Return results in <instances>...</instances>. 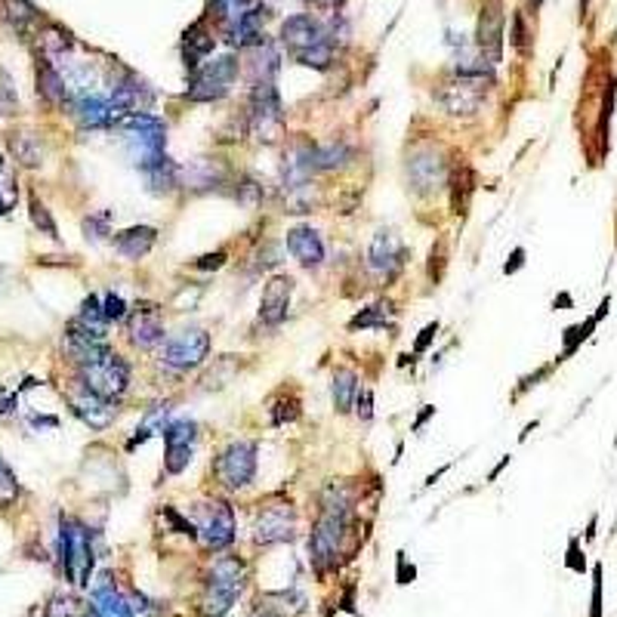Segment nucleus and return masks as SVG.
Wrapping results in <instances>:
<instances>
[{
	"label": "nucleus",
	"mask_w": 617,
	"mask_h": 617,
	"mask_svg": "<svg viewBox=\"0 0 617 617\" xmlns=\"http://www.w3.org/2000/svg\"><path fill=\"white\" fill-rule=\"evenodd\" d=\"M244 581H247V571H244L241 559L235 555H219L213 562L207 583L201 593V614L204 617H226L232 612V605L238 602Z\"/></svg>",
	"instance_id": "nucleus-1"
},
{
	"label": "nucleus",
	"mask_w": 617,
	"mask_h": 617,
	"mask_svg": "<svg viewBox=\"0 0 617 617\" xmlns=\"http://www.w3.org/2000/svg\"><path fill=\"white\" fill-rule=\"evenodd\" d=\"M93 540H90L87 525L63 516L59 519V562H63L68 583L87 586L90 574H93Z\"/></svg>",
	"instance_id": "nucleus-2"
},
{
	"label": "nucleus",
	"mask_w": 617,
	"mask_h": 617,
	"mask_svg": "<svg viewBox=\"0 0 617 617\" xmlns=\"http://www.w3.org/2000/svg\"><path fill=\"white\" fill-rule=\"evenodd\" d=\"M247 127L265 146H275L284 136V111H281V99L275 83H254V96H250Z\"/></svg>",
	"instance_id": "nucleus-3"
},
{
	"label": "nucleus",
	"mask_w": 617,
	"mask_h": 617,
	"mask_svg": "<svg viewBox=\"0 0 617 617\" xmlns=\"http://www.w3.org/2000/svg\"><path fill=\"white\" fill-rule=\"evenodd\" d=\"M346 531H349V513L322 506V516H318L315 531H312V540H309L312 565H315L318 571H327V568L337 565V553L342 546Z\"/></svg>",
	"instance_id": "nucleus-4"
},
{
	"label": "nucleus",
	"mask_w": 617,
	"mask_h": 617,
	"mask_svg": "<svg viewBox=\"0 0 617 617\" xmlns=\"http://www.w3.org/2000/svg\"><path fill=\"white\" fill-rule=\"evenodd\" d=\"M235 81H238V59H235L232 53H226V56L198 68L186 96L192 99V102H219V99L228 96Z\"/></svg>",
	"instance_id": "nucleus-5"
},
{
	"label": "nucleus",
	"mask_w": 617,
	"mask_h": 617,
	"mask_svg": "<svg viewBox=\"0 0 617 617\" xmlns=\"http://www.w3.org/2000/svg\"><path fill=\"white\" fill-rule=\"evenodd\" d=\"M213 476L226 491L247 487L256 476V441H232L213 460Z\"/></svg>",
	"instance_id": "nucleus-6"
},
{
	"label": "nucleus",
	"mask_w": 617,
	"mask_h": 617,
	"mask_svg": "<svg viewBox=\"0 0 617 617\" xmlns=\"http://www.w3.org/2000/svg\"><path fill=\"white\" fill-rule=\"evenodd\" d=\"M81 374V386L96 395H102V399H121L127 390V383H130V371H127V364L121 362L118 355L109 352L102 355L99 362H90V364H81L78 368Z\"/></svg>",
	"instance_id": "nucleus-7"
},
{
	"label": "nucleus",
	"mask_w": 617,
	"mask_h": 617,
	"mask_svg": "<svg viewBox=\"0 0 617 617\" xmlns=\"http://www.w3.org/2000/svg\"><path fill=\"white\" fill-rule=\"evenodd\" d=\"M195 531L207 550L219 553L235 544V513L226 500H207L195 513Z\"/></svg>",
	"instance_id": "nucleus-8"
},
{
	"label": "nucleus",
	"mask_w": 617,
	"mask_h": 617,
	"mask_svg": "<svg viewBox=\"0 0 617 617\" xmlns=\"http://www.w3.org/2000/svg\"><path fill=\"white\" fill-rule=\"evenodd\" d=\"M207 355H210V333L201 331V327H192V331H182L164 342L161 362L170 371L188 374V371L201 368V364L207 362Z\"/></svg>",
	"instance_id": "nucleus-9"
},
{
	"label": "nucleus",
	"mask_w": 617,
	"mask_h": 617,
	"mask_svg": "<svg viewBox=\"0 0 617 617\" xmlns=\"http://www.w3.org/2000/svg\"><path fill=\"white\" fill-rule=\"evenodd\" d=\"M198 441V423L195 420H173L164 429V472L179 476L192 463Z\"/></svg>",
	"instance_id": "nucleus-10"
},
{
	"label": "nucleus",
	"mask_w": 617,
	"mask_h": 617,
	"mask_svg": "<svg viewBox=\"0 0 617 617\" xmlns=\"http://www.w3.org/2000/svg\"><path fill=\"white\" fill-rule=\"evenodd\" d=\"M482 99H485V81L463 78V74H457V81H451V83H441V90H439V102L445 105V111L454 114V118H469V114H476L478 105H482Z\"/></svg>",
	"instance_id": "nucleus-11"
},
{
	"label": "nucleus",
	"mask_w": 617,
	"mask_h": 617,
	"mask_svg": "<svg viewBox=\"0 0 617 617\" xmlns=\"http://www.w3.org/2000/svg\"><path fill=\"white\" fill-rule=\"evenodd\" d=\"M127 337L136 349H155L164 340V318L155 303H140L127 312Z\"/></svg>",
	"instance_id": "nucleus-12"
},
{
	"label": "nucleus",
	"mask_w": 617,
	"mask_h": 617,
	"mask_svg": "<svg viewBox=\"0 0 617 617\" xmlns=\"http://www.w3.org/2000/svg\"><path fill=\"white\" fill-rule=\"evenodd\" d=\"M476 41L478 50H482L487 65L500 63V50H504V10H500V0H491V4L482 6V16H478V28H476Z\"/></svg>",
	"instance_id": "nucleus-13"
},
{
	"label": "nucleus",
	"mask_w": 617,
	"mask_h": 617,
	"mask_svg": "<svg viewBox=\"0 0 617 617\" xmlns=\"http://www.w3.org/2000/svg\"><path fill=\"white\" fill-rule=\"evenodd\" d=\"M291 296H294V278L291 275H272L263 284V296H260V318L263 324L278 327L287 318V309H291Z\"/></svg>",
	"instance_id": "nucleus-14"
},
{
	"label": "nucleus",
	"mask_w": 617,
	"mask_h": 617,
	"mask_svg": "<svg viewBox=\"0 0 617 617\" xmlns=\"http://www.w3.org/2000/svg\"><path fill=\"white\" fill-rule=\"evenodd\" d=\"M68 405H72L74 417H78L81 423H87L90 429H96V432L109 429V426L114 423V414H118L109 399H102V395L83 390V386L78 392L68 395Z\"/></svg>",
	"instance_id": "nucleus-15"
},
{
	"label": "nucleus",
	"mask_w": 617,
	"mask_h": 617,
	"mask_svg": "<svg viewBox=\"0 0 617 617\" xmlns=\"http://www.w3.org/2000/svg\"><path fill=\"white\" fill-rule=\"evenodd\" d=\"M90 602H93L96 617H133V605L127 602L124 593L118 590L111 571L99 574V581L93 583V593H90Z\"/></svg>",
	"instance_id": "nucleus-16"
},
{
	"label": "nucleus",
	"mask_w": 617,
	"mask_h": 617,
	"mask_svg": "<svg viewBox=\"0 0 617 617\" xmlns=\"http://www.w3.org/2000/svg\"><path fill=\"white\" fill-rule=\"evenodd\" d=\"M294 506L287 504H272L265 506L256 519V544H281V540H291L294 537Z\"/></svg>",
	"instance_id": "nucleus-17"
},
{
	"label": "nucleus",
	"mask_w": 617,
	"mask_h": 617,
	"mask_svg": "<svg viewBox=\"0 0 617 617\" xmlns=\"http://www.w3.org/2000/svg\"><path fill=\"white\" fill-rule=\"evenodd\" d=\"M74 118H78V124L83 130H102V127H118L127 114L114 109L111 99L81 96L78 102H74Z\"/></svg>",
	"instance_id": "nucleus-18"
},
{
	"label": "nucleus",
	"mask_w": 617,
	"mask_h": 617,
	"mask_svg": "<svg viewBox=\"0 0 617 617\" xmlns=\"http://www.w3.org/2000/svg\"><path fill=\"white\" fill-rule=\"evenodd\" d=\"M324 28L318 25L315 19L306 16V13H300V16H291L281 25V43L287 47V53L296 59L300 53H306L309 47H315L318 41H324Z\"/></svg>",
	"instance_id": "nucleus-19"
},
{
	"label": "nucleus",
	"mask_w": 617,
	"mask_h": 617,
	"mask_svg": "<svg viewBox=\"0 0 617 617\" xmlns=\"http://www.w3.org/2000/svg\"><path fill=\"white\" fill-rule=\"evenodd\" d=\"M401 256H405V247H401V238L392 232V228H380L374 235V241H371V269L377 272V275H392L395 269L401 265Z\"/></svg>",
	"instance_id": "nucleus-20"
},
{
	"label": "nucleus",
	"mask_w": 617,
	"mask_h": 617,
	"mask_svg": "<svg viewBox=\"0 0 617 617\" xmlns=\"http://www.w3.org/2000/svg\"><path fill=\"white\" fill-rule=\"evenodd\" d=\"M287 250H291L294 260L306 265V269L324 263V241L312 226H294L291 232H287Z\"/></svg>",
	"instance_id": "nucleus-21"
},
{
	"label": "nucleus",
	"mask_w": 617,
	"mask_h": 617,
	"mask_svg": "<svg viewBox=\"0 0 617 617\" xmlns=\"http://www.w3.org/2000/svg\"><path fill=\"white\" fill-rule=\"evenodd\" d=\"M155 241H158V228H151V226H130V228H124V232L114 235V250H118L121 260L140 263L142 256L151 254Z\"/></svg>",
	"instance_id": "nucleus-22"
},
{
	"label": "nucleus",
	"mask_w": 617,
	"mask_h": 617,
	"mask_svg": "<svg viewBox=\"0 0 617 617\" xmlns=\"http://www.w3.org/2000/svg\"><path fill=\"white\" fill-rule=\"evenodd\" d=\"M68 327H72V331H78L81 337H87V340L105 342V333H109V318H105V312H102V300H99L96 294H90L87 300L81 303L78 318H74Z\"/></svg>",
	"instance_id": "nucleus-23"
},
{
	"label": "nucleus",
	"mask_w": 617,
	"mask_h": 617,
	"mask_svg": "<svg viewBox=\"0 0 617 617\" xmlns=\"http://www.w3.org/2000/svg\"><path fill=\"white\" fill-rule=\"evenodd\" d=\"M213 43H217V37H213V32L204 22H195V25L182 34V59H186L188 72L195 74L198 68L204 65V59L213 53Z\"/></svg>",
	"instance_id": "nucleus-24"
},
{
	"label": "nucleus",
	"mask_w": 617,
	"mask_h": 617,
	"mask_svg": "<svg viewBox=\"0 0 617 617\" xmlns=\"http://www.w3.org/2000/svg\"><path fill=\"white\" fill-rule=\"evenodd\" d=\"M265 22H269V6L265 4H256V6H250V10L238 13V22H235V43H238V47H260Z\"/></svg>",
	"instance_id": "nucleus-25"
},
{
	"label": "nucleus",
	"mask_w": 617,
	"mask_h": 617,
	"mask_svg": "<svg viewBox=\"0 0 617 617\" xmlns=\"http://www.w3.org/2000/svg\"><path fill=\"white\" fill-rule=\"evenodd\" d=\"M408 170H410V179L417 182V188L445 186V164H441V158L432 155V151H420V155L410 158Z\"/></svg>",
	"instance_id": "nucleus-26"
},
{
	"label": "nucleus",
	"mask_w": 617,
	"mask_h": 617,
	"mask_svg": "<svg viewBox=\"0 0 617 617\" xmlns=\"http://www.w3.org/2000/svg\"><path fill=\"white\" fill-rule=\"evenodd\" d=\"M358 392H362V386H358V374L352 368H340L337 374H333V386H331L333 405H337L340 414H349V410H352Z\"/></svg>",
	"instance_id": "nucleus-27"
},
{
	"label": "nucleus",
	"mask_w": 617,
	"mask_h": 617,
	"mask_svg": "<svg viewBox=\"0 0 617 617\" xmlns=\"http://www.w3.org/2000/svg\"><path fill=\"white\" fill-rule=\"evenodd\" d=\"M37 93L47 99L50 105H63L68 99V83L50 63L37 65Z\"/></svg>",
	"instance_id": "nucleus-28"
},
{
	"label": "nucleus",
	"mask_w": 617,
	"mask_h": 617,
	"mask_svg": "<svg viewBox=\"0 0 617 617\" xmlns=\"http://www.w3.org/2000/svg\"><path fill=\"white\" fill-rule=\"evenodd\" d=\"M167 417H170V401H164V405H155L146 414V420L140 423V429H136V436L127 441V451H136L140 445H146V441L151 436H158L161 432L164 436V429H167Z\"/></svg>",
	"instance_id": "nucleus-29"
},
{
	"label": "nucleus",
	"mask_w": 617,
	"mask_h": 617,
	"mask_svg": "<svg viewBox=\"0 0 617 617\" xmlns=\"http://www.w3.org/2000/svg\"><path fill=\"white\" fill-rule=\"evenodd\" d=\"M392 315H395V306L390 300H380L374 303V306H368V309H362L358 315L349 322V331H371V327H386L392 322Z\"/></svg>",
	"instance_id": "nucleus-30"
},
{
	"label": "nucleus",
	"mask_w": 617,
	"mask_h": 617,
	"mask_svg": "<svg viewBox=\"0 0 617 617\" xmlns=\"http://www.w3.org/2000/svg\"><path fill=\"white\" fill-rule=\"evenodd\" d=\"M10 149H13V155H16L19 164H25V167H41L43 164V146L34 133H16L10 140Z\"/></svg>",
	"instance_id": "nucleus-31"
},
{
	"label": "nucleus",
	"mask_w": 617,
	"mask_h": 617,
	"mask_svg": "<svg viewBox=\"0 0 617 617\" xmlns=\"http://www.w3.org/2000/svg\"><path fill=\"white\" fill-rule=\"evenodd\" d=\"M149 182V188L155 195H164V192H173V188L179 186V170H177V164L167 158V161H161L158 167H151V170L142 173Z\"/></svg>",
	"instance_id": "nucleus-32"
},
{
	"label": "nucleus",
	"mask_w": 617,
	"mask_h": 617,
	"mask_svg": "<svg viewBox=\"0 0 617 617\" xmlns=\"http://www.w3.org/2000/svg\"><path fill=\"white\" fill-rule=\"evenodd\" d=\"M331 59H333V47H331V41H318L315 47H309L306 53H300L296 56V63L300 65H306V68H318V72H324L327 65H331Z\"/></svg>",
	"instance_id": "nucleus-33"
},
{
	"label": "nucleus",
	"mask_w": 617,
	"mask_h": 617,
	"mask_svg": "<svg viewBox=\"0 0 617 617\" xmlns=\"http://www.w3.org/2000/svg\"><path fill=\"white\" fill-rule=\"evenodd\" d=\"M28 213H32V223L34 228H41L47 238H59V228H56V219L50 217V210H47V204H41L37 198H32L28 201Z\"/></svg>",
	"instance_id": "nucleus-34"
},
{
	"label": "nucleus",
	"mask_w": 617,
	"mask_h": 617,
	"mask_svg": "<svg viewBox=\"0 0 617 617\" xmlns=\"http://www.w3.org/2000/svg\"><path fill=\"white\" fill-rule=\"evenodd\" d=\"M19 497V482H16V472L6 467V460L0 457V509L10 506L13 500Z\"/></svg>",
	"instance_id": "nucleus-35"
},
{
	"label": "nucleus",
	"mask_w": 617,
	"mask_h": 617,
	"mask_svg": "<svg viewBox=\"0 0 617 617\" xmlns=\"http://www.w3.org/2000/svg\"><path fill=\"white\" fill-rule=\"evenodd\" d=\"M6 16L16 22V28H25L28 22L37 19V13H34V6L28 4V0H6Z\"/></svg>",
	"instance_id": "nucleus-36"
},
{
	"label": "nucleus",
	"mask_w": 617,
	"mask_h": 617,
	"mask_svg": "<svg viewBox=\"0 0 617 617\" xmlns=\"http://www.w3.org/2000/svg\"><path fill=\"white\" fill-rule=\"evenodd\" d=\"M102 312H105V318H109V324H111V322H124V318H127V303H124V296L114 294V291H109V294L102 296Z\"/></svg>",
	"instance_id": "nucleus-37"
},
{
	"label": "nucleus",
	"mask_w": 617,
	"mask_h": 617,
	"mask_svg": "<svg viewBox=\"0 0 617 617\" xmlns=\"http://www.w3.org/2000/svg\"><path fill=\"white\" fill-rule=\"evenodd\" d=\"M109 219H111V213H99V217H90V219H83V232H87V238H105V235H111L109 232Z\"/></svg>",
	"instance_id": "nucleus-38"
},
{
	"label": "nucleus",
	"mask_w": 617,
	"mask_h": 617,
	"mask_svg": "<svg viewBox=\"0 0 617 617\" xmlns=\"http://www.w3.org/2000/svg\"><path fill=\"white\" fill-rule=\"evenodd\" d=\"M565 568H571L574 574H586V559H583V550H581V540L571 537L568 540V553H565Z\"/></svg>",
	"instance_id": "nucleus-39"
},
{
	"label": "nucleus",
	"mask_w": 617,
	"mask_h": 617,
	"mask_svg": "<svg viewBox=\"0 0 617 617\" xmlns=\"http://www.w3.org/2000/svg\"><path fill=\"white\" fill-rule=\"evenodd\" d=\"M13 204H16V182H13V177H6V173H0V217L10 213Z\"/></svg>",
	"instance_id": "nucleus-40"
},
{
	"label": "nucleus",
	"mask_w": 617,
	"mask_h": 617,
	"mask_svg": "<svg viewBox=\"0 0 617 617\" xmlns=\"http://www.w3.org/2000/svg\"><path fill=\"white\" fill-rule=\"evenodd\" d=\"M602 562L593 568V596H590V617H602Z\"/></svg>",
	"instance_id": "nucleus-41"
},
{
	"label": "nucleus",
	"mask_w": 617,
	"mask_h": 617,
	"mask_svg": "<svg viewBox=\"0 0 617 617\" xmlns=\"http://www.w3.org/2000/svg\"><path fill=\"white\" fill-rule=\"evenodd\" d=\"M238 201L244 204V207H256V201H260V186L250 179H244L238 186Z\"/></svg>",
	"instance_id": "nucleus-42"
},
{
	"label": "nucleus",
	"mask_w": 617,
	"mask_h": 617,
	"mask_svg": "<svg viewBox=\"0 0 617 617\" xmlns=\"http://www.w3.org/2000/svg\"><path fill=\"white\" fill-rule=\"evenodd\" d=\"M355 405H358V417H362L364 423H371V417H374V392H371V390L358 392Z\"/></svg>",
	"instance_id": "nucleus-43"
},
{
	"label": "nucleus",
	"mask_w": 617,
	"mask_h": 617,
	"mask_svg": "<svg viewBox=\"0 0 617 617\" xmlns=\"http://www.w3.org/2000/svg\"><path fill=\"white\" fill-rule=\"evenodd\" d=\"M436 333H439V322H429L420 331V337H417V342H414V355H423L426 349H429V342L436 340Z\"/></svg>",
	"instance_id": "nucleus-44"
},
{
	"label": "nucleus",
	"mask_w": 617,
	"mask_h": 617,
	"mask_svg": "<svg viewBox=\"0 0 617 617\" xmlns=\"http://www.w3.org/2000/svg\"><path fill=\"white\" fill-rule=\"evenodd\" d=\"M213 6H217L219 16L228 19V16H238V10L247 6V0H213Z\"/></svg>",
	"instance_id": "nucleus-45"
},
{
	"label": "nucleus",
	"mask_w": 617,
	"mask_h": 617,
	"mask_svg": "<svg viewBox=\"0 0 617 617\" xmlns=\"http://www.w3.org/2000/svg\"><path fill=\"white\" fill-rule=\"evenodd\" d=\"M395 577H399V583H410L417 577V568L408 565L405 553H399V571H395Z\"/></svg>",
	"instance_id": "nucleus-46"
},
{
	"label": "nucleus",
	"mask_w": 617,
	"mask_h": 617,
	"mask_svg": "<svg viewBox=\"0 0 617 617\" xmlns=\"http://www.w3.org/2000/svg\"><path fill=\"white\" fill-rule=\"evenodd\" d=\"M513 43H516V50H528V34H525V22H522V16H516V22H513Z\"/></svg>",
	"instance_id": "nucleus-47"
},
{
	"label": "nucleus",
	"mask_w": 617,
	"mask_h": 617,
	"mask_svg": "<svg viewBox=\"0 0 617 617\" xmlns=\"http://www.w3.org/2000/svg\"><path fill=\"white\" fill-rule=\"evenodd\" d=\"M226 263V250H217V254H207V256H201L195 265L198 269H219V265Z\"/></svg>",
	"instance_id": "nucleus-48"
},
{
	"label": "nucleus",
	"mask_w": 617,
	"mask_h": 617,
	"mask_svg": "<svg viewBox=\"0 0 617 617\" xmlns=\"http://www.w3.org/2000/svg\"><path fill=\"white\" fill-rule=\"evenodd\" d=\"M525 265V250L522 247H516L513 254H509V260H506V265H504V272L506 275H513V272H519Z\"/></svg>",
	"instance_id": "nucleus-49"
},
{
	"label": "nucleus",
	"mask_w": 617,
	"mask_h": 617,
	"mask_svg": "<svg viewBox=\"0 0 617 617\" xmlns=\"http://www.w3.org/2000/svg\"><path fill=\"white\" fill-rule=\"evenodd\" d=\"M10 410H16V392L0 390V414H10Z\"/></svg>",
	"instance_id": "nucleus-50"
},
{
	"label": "nucleus",
	"mask_w": 617,
	"mask_h": 617,
	"mask_svg": "<svg viewBox=\"0 0 617 617\" xmlns=\"http://www.w3.org/2000/svg\"><path fill=\"white\" fill-rule=\"evenodd\" d=\"M432 414H436V408H426V410H423V414H420V417H417V423H414V432H417V429H420V426H423L426 420H429V417H432Z\"/></svg>",
	"instance_id": "nucleus-51"
},
{
	"label": "nucleus",
	"mask_w": 617,
	"mask_h": 617,
	"mask_svg": "<svg viewBox=\"0 0 617 617\" xmlns=\"http://www.w3.org/2000/svg\"><path fill=\"white\" fill-rule=\"evenodd\" d=\"M593 537H596V516H593V519H590V528H586V540H593Z\"/></svg>",
	"instance_id": "nucleus-52"
},
{
	"label": "nucleus",
	"mask_w": 617,
	"mask_h": 617,
	"mask_svg": "<svg viewBox=\"0 0 617 617\" xmlns=\"http://www.w3.org/2000/svg\"><path fill=\"white\" fill-rule=\"evenodd\" d=\"M528 4H531V6H535V10H537V6L544 4V0H528Z\"/></svg>",
	"instance_id": "nucleus-53"
},
{
	"label": "nucleus",
	"mask_w": 617,
	"mask_h": 617,
	"mask_svg": "<svg viewBox=\"0 0 617 617\" xmlns=\"http://www.w3.org/2000/svg\"><path fill=\"white\" fill-rule=\"evenodd\" d=\"M0 173H4V158H0Z\"/></svg>",
	"instance_id": "nucleus-54"
},
{
	"label": "nucleus",
	"mask_w": 617,
	"mask_h": 617,
	"mask_svg": "<svg viewBox=\"0 0 617 617\" xmlns=\"http://www.w3.org/2000/svg\"><path fill=\"white\" fill-rule=\"evenodd\" d=\"M318 4H331V0H318Z\"/></svg>",
	"instance_id": "nucleus-55"
}]
</instances>
